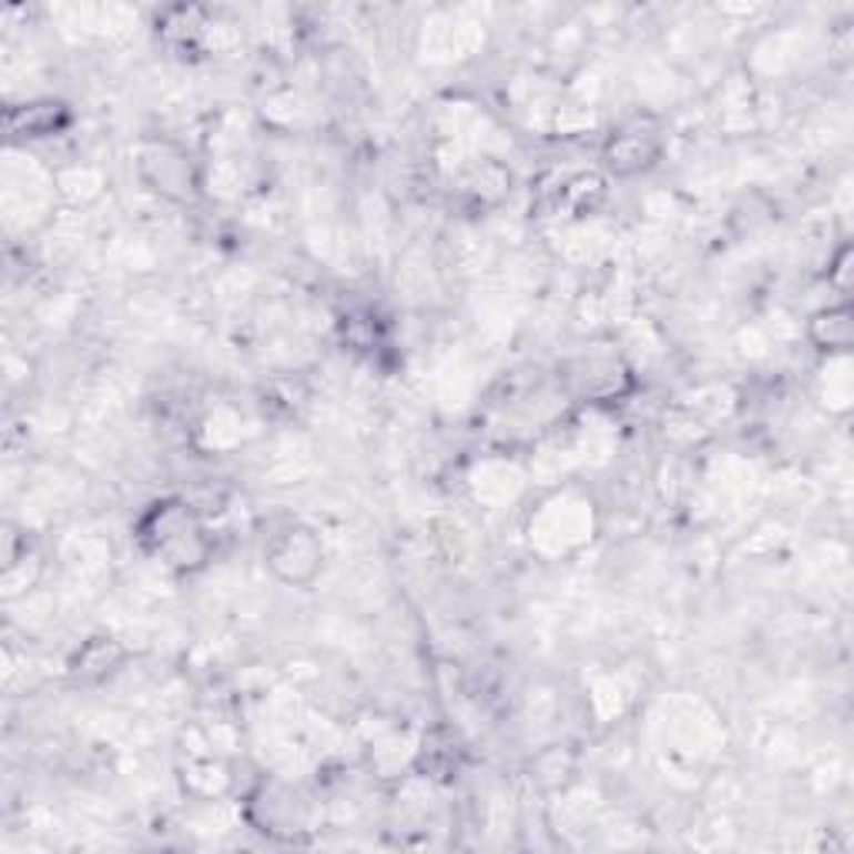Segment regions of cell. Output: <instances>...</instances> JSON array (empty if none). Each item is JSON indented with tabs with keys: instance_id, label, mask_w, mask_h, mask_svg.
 <instances>
[{
	"instance_id": "obj_1",
	"label": "cell",
	"mask_w": 854,
	"mask_h": 854,
	"mask_svg": "<svg viewBox=\"0 0 854 854\" xmlns=\"http://www.w3.org/2000/svg\"><path fill=\"white\" fill-rule=\"evenodd\" d=\"M811 337L821 344V350H837V354L847 350L851 347V307L837 304V307L821 311L811 321Z\"/></svg>"
}]
</instances>
